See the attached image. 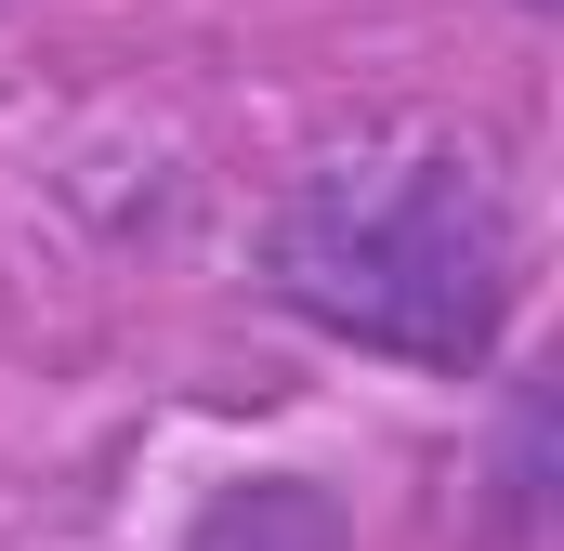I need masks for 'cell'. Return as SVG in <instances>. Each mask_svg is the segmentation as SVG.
Segmentation results:
<instances>
[{
  "instance_id": "cell-1",
  "label": "cell",
  "mask_w": 564,
  "mask_h": 551,
  "mask_svg": "<svg viewBox=\"0 0 564 551\" xmlns=\"http://www.w3.org/2000/svg\"><path fill=\"white\" fill-rule=\"evenodd\" d=\"M263 289L315 342L341 355H381V368H421V381H473L499 342H512V210L486 197L473 158H341L263 224Z\"/></svg>"
},
{
  "instance_id": "cell-2",
  "label": "cell",
  "mask_w": 564,
  "mask_h": 551,
  "mask_svg": "<svg viewBox=\"0 0 564 551\" xmlns=\"http://www.w3.org/2000/svg\"><path fill=\"white\" fill-rule=\"evenodd\" d=\"M184 551H355V526L315 473H237L184 512Z\"/></svg>"
}]
</instances>
